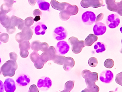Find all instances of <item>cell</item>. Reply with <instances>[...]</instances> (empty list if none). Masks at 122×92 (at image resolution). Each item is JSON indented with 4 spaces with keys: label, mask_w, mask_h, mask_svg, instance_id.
Here are the masks:
<instances>
[{
    "label": "cell",
    "mask_w": 122,
    "mask_h": 92,
    "mask_svg": "<svg viewBox=\"0 0 122 92\" xmlns=\"http://www.w3.org/2000/svg\"><path fill=\"white\" fill-rule=\"evenodd\" d=\"M78 11V8L76 5H71L70 4L65 10L60 12V18L63 21H67L70 18L71 16L77 14Z\"/></svg>",
    "instance_id": "3"
},
{
    "label": "cell",
    "mask_w": 122,
    "mask_h": 92,
    "mask_svg": "<svg viewBox=\"0 0 122 92\" xmlns=\"http://www.w3.org/2000/svg\"><path fill=\"white\" fill-rule=\"evenodd\" d=\"M18 67V65L16 62L10 60L1 67L0 69L4 77H13L15 75Z\"/></svg>",
    "instance_id": "1"
},
{
    "label": "cell",
    "mask_w": 122,
    "mask_h": 92,
    "mask_svg": "<svg viewBox=\"0 0 122 92\" xmlns=\"http://www.w3.org/2000/svg\"><path fill=\"white\" fill-rule=\"evenodd\" d=\"M20 18L15 16H12L10 17L11 24L15 27L17 26L18 24L20 21Z\"/></svg>",
    "instance_id": "32"
},
{
    "label": "cell",
    "mask_w": 122,
    "mask_h": 92,
    "mask_svg": "<svg viewBox=\"0 0 122 92\" xmlns=\"http://www.w3.org/2000/svg\"><path fill=\"white\" fill-rule=\"evenodd\" d=\"M30 58L33 62L35 63L40 59V55L39 54L38 52L34 51L30 54Z\"/></svg>",
    "instance_id": "28"
},
{
    "label": "cell",
    "mask_w": 122,
    "mask_h": 92,
    "mask_svg": "<svg viewBox=\"0 0 122 92\" xmlns=\"http://www.w3.org/2000/svg\"><path fill=\"white\" fill-rule=\"evenodd\" d=\"M88 89L90 90V92H99L100 90V88L99 87L96 85V84L91 86Z\"/></svg>",
    "instance_id": "38"
},
{
    "label": "cell",
    "mask_w": 122,
    "mask_h": 92,
    "mask_svg": "<svg viewBox=\"0 0 122 92\" xmlns=\"http://www.w3.org/2000/svg\"><path fill=\"white\" fill-rule=\"evenodd\" d=\"M28 92H39V90L36 85H32L30 87Z\"/></svg>",
    "instance_id": "40"
},
{
    "label": "cell",
    "mask_w": 122,
    "mask_h": 92,
    "mask_svg": "<svg viewBox=\"0 0 122 92\" xmlns=\"http://www.w3.org/2000/svg\"><path fill=\"white\" fill-rule=\"evenodd\" d=\"M2 71H1V69H0V75H1L2 74Z\"/></svg>",
    "instance_id": "52"
},
{
    "label": "cell",
    "mask_w": 122,
    "mask_h": 92,
    "mask_svg": "<svg viewBox=\"0 0 122 92\" xmlns=\"http://www.w3.org/2000/svg\"><path fill=\"white\" fill-rule=\"evenodd\" d=\"M5 4L10 7H12L14 3V0H4Z\"/></svg>",
    "instance_id": "44"
},
{
    "label": "cell",
    "mask_w": 122,
    "mask_h": 92,
    "mask_svg": "<svg viewBox=\"0 0 122 92\" xmlns=\"http://www.w3.org/2000/svg\"><path fill=\"white\" fill-rule=\"evenodd\" d=\"M6 29H7L8 33V34H13L16 31V29H15V27L13 26L11 24L10 26L6 28Z\"/></svg>",
    "instance_id": "37"
},
{
    "label": "cell",
    "mask_w": 122,
    "mask_h": 92,
    "mask_svg": "<svg viewBox=\"0 0 122 92\" xmlns=\"http://www.w3.org/2000/svg\"><path fill=\"white\" fill-rule=\"evenodd\" d=\"M21 34L23 40L24 41L30 40L32 37L33 33L32 30L30 27H24L22 29Z\"/></svg>",
    "instance_id": "18"
},
{
    "label": "cell",
    "mask_w": 122,
    "mask_h": 92,
    "mask_svg": "<svg viewBox=\"0 0 122 92\" xmlns=\"http://www.w3.org/2000/svg\"><path fill=\"white\" fill-rule=\"evenodd\" d=\"M47 26L42 22H38L36 25L35 28V33L37 35H43L47 29Z\"/></svg>",
    "instance_id": "22"
},
{
    "label": "cell",
    "mask_w": 122,
    "mask_h": 92,
    "mask_svg": "<svg viewBox=\"0 0 122 92\" xmlns=\"http://www.w3.org/2000/svg\"><path fill=\"white\" fill-rule=\"evenodd\" d=\"M10 60L16 62L18 56L16 53L14 52H10Z\"/></svg>",
    "instance_id": "39"
},
{
    "label": "cell",
    "mask_w": 122,
    "mask_h": 92,
    "mask_svg": "<svg viewBox=\"0 0 122 92\" xmlns=\"http://www.w3.org/2000/svg\"><path fill=\"white\" fill-rule=\"evenodd\" d=\"M30 43L29 41L25 40L19 43L20 54L23 58H25L28 57L29 55L28 50L30 48Z\"/></svg>",
    "instance_id": "12"
},
{
    "label": "cell",
    "mask_w": 122,
    "mask_h": 92,
    "mask_svg": "<svg viewBox=\"0 0 122 92\" xmlns=\"http://www.w3.org/2000/svg\"><path fill=\"white\" fill-rule=\"evenodd\" d=\"M98 62L97 58L95 57L91 58H90L88 61L89 65L92 67H96L97 65Z\"/></svg>",
    "instance_id": "31"
},
{
    "label": "cell",
    "mask_w": 122,
    "mask_h": 92,
    "mask_svg": "<svg viewBox=\"0 0 122 92\" xmlns=\"http://www.w3.org/2000/svg\"><path fill=\"white\" fill-rule=\"evenodd\" d=\"M37 0H28L29 4L32 6H34L35 5Z\"/></svg>",
    "instance_id": "48"
},
{
    "label": "cell",
    "mask_w": 122,
    "mask_h": 92,
    "mask_svg": "<svg viewBox=\"0 0 122 92\" xmlns=\"http://www.w3.org/2000/svg\"><path fill=\"white\" fill-rule=\"evenodd\" d=\"M25 26L24 21L22 19H20V21L17 25L18 28L20 30H22L23 28Z\"/></svg>",
    "instance_id": "42"
},
{
    "label": "cell",
    "mask_w": 122,
    "mask_h": 92,
    "mask_svg": "<svg viewBox=\"0 0 122 92\" xmlns=\"http://www.w3.org/2000/svg\"><path fill=\"white\" fill-rule=\"evenodd\" d=\"M116 82L118 84L122 85V72L118 73L116 75Z\"/></svg>",
    "instance_id": "36"
},
{
    "label": "cell",
    "mask_w": 122,
    "mask_h": 92,
    "mask_svg": "<svg viewBox=\"0 0 122 92\" xmlns=\"http://www.w3.org/2000/svg\"><path fill=\"white\" fill-rule=\"evenodd\" d=\"M37 2L39 8L42 11H49L50 4L43 0H37Z\"/></svg>",
    "instance_id": "25"
},
{
    "label": "cell",
    "mask_w": 122,
    "mask_h": 92,
    "mask_svg": "<svg viewBox=\"0 0 122 92\" xmlns=\"http://www.w3.org/2000/svg\"><path fill=\"white\" fill-rule=\"evenodd\" d=\"M51 4L52 8L56 10L63 11L70 4L68 3H60L56 0H51Z\"/></svg>",
    "instance_id": "19"
},
{
    "label": "cell",
    "mask_w": 122,
    "mask_h": 92,
    "mask_svg": "<svg viewBox=\"0 0 122 92\" xmlns=\"http://www.w3.org/2000/svg\"><path fill=\"white\" fill-rule=\"evenodd\" d=\"M2 25L5 28H7L11 25V22H10V17L8 16L7 18L2 22L1 23Z\"/></svg>",
    "instance_id": "35"
},
{
    "label": "cell",
    "mask_w": 122,
    "mask_h": 92,
    "mask_svg": "<svg viewBox=\"0 0 122 92\" xmlns=\"http://www.w3.org/2000/svg\"><path fill=\"white\" fill-rule=\"evenodd\" d=\"M34 19L31 17H27L24 21L25 25L27 27H30L34 23Z\"/></svg>",
    "instance_id": "29"
},
{
    "label": "cell",
    "mask_w": 122,
    "mask_h": 92,
    "mask_svg": "<svg viewBox=\"0 0 122 92\" xmlns=\"http://www.w3.org/2000/svg\"><path fill=\"white\" fill-rule=\"evenodd\" d=\"M0 92H4V85L2 80H0Z\"/></svg>",
    "instance_id": "47"
},
{
    "label": "cell",
    "mask_w": 122,
    "mask_h": 92,
    "mask_svg": "<svg viewBox=\"0 0 122 92\" xmlns=\"http://www.w3.org/2000/svg\"><path fill=\"white\" fill-rule=\"evenodd\" d=\"M94 49L97 53H101L104 52L106 49L105 45L102 42H96L94 46Z\"/></svg>",
    "instance_id": "24"
},
{
    "label": "cell",
    "mask_w": 122,
    "mask_h": 92,
    "mask_svg": "<svg viewBox=\"0 0 122 92\" xmlns=\"http://www.w3.org/2000/svg\"><path fill=\"white\" fill-rule=\"evenodd\" d=\"M104 66L106 68H111L113 67L114 62L112 59H108L105 61L104 63Z\"/></svg>",
    "instance_id": "30"
},
{
    "label": "cell",
    "mask_w": 122,
    "mask_h": 92,
    "mask_svg": "<svg viewBox=\"0 0 122 92\" xmlns=\"http://www.w3.org/2000/svg\"><path fill=\"white\" fill-rule=\"evenodd\" d=\"M16 82L20 86H26L30 82V79L27 75L23 74L18 76Z\"/></svg>",
    "instance_id": "20"
},
{
    "label": "cell",
    "mask_w": 122,
    "mask_h": 92,
    "mask_svg": "<svg viewBox=\"0 0 122 92\" xmlns=\"http://www.w3.org/2000/svg\"><path fill=\"white\" fill-rule=\"evenodd\" d=\"M72 45V50L75 54H78L82 51L83 48L85 46L84 41H80L75 37H71L68 39Z\"/></svg>",
    "instance_id": "4"
},
{
    "label": "cell",
    "mask_w": 122,
    "mask_h": 92,
    "mask_svg": "<svg viewBox=\"0 0 122 92\" xmlns=\"http://www.w3.org/2000/svg\"><path fill=\"white\" fill-rule=\"evenodd\" d=\"M120 23L119 17L116 14H110L107 17L106 24L110 29H115L118 26Z\"/></svg>",
    "instance_id": "11"
},
{
    "label": "cell",
    "mask_w": 122,
    "mask_h": 92,
    "mask_svg": "<svg viewBox=\"0 0 122 92\" xmlns=\"http://www.w3.org/2000/svg\"><path fill=\"white\" fill-rule=\"evenodd\" d=\"M56 54V51L55 47L51 46L45 52L42 53L40 55V58L46 64L48 61H53Z\"/></svg>",
    "instance_id": "6"
},
{
    "label": "cell",
    "mask_w": 122,
    "mask_h": 92,
    "mask_svg": "<svg viewBox=\"0 0 122 92\" xmlns=\"http://www.w3.org/2000/svg\"><path fill=\"white\" fill-rule=\"evenodd\" d=\"M81 92H90V90L89 89H88L87 88H86V89H84Z\"/></svg>",
    "instance_id": "50"
},
{
    "label": "cell",
    "mask_w": 122,
    "mask_h": 92,
    "mask_svg": "<svg viewBox=\"0 0 122 92\" xmlns=\"http://www.w3.org/2000/svg\"><path fill=\"white\" fill-rule=\"evenodd\" d=\"M116 0H106L107 8L112 12H117L120 16H122V1L116 2Z\"/></svg>",
    "instance_id": "5"
},
{
    "label": "cell",
    "mask_w": 122,
    "mask_h": 92,
    "mask_svg": "<svg viewBox=\"0 0 122 92\" xmlns=\"http://www.w3.org/2000/svg\"><path fill=\"white\" fill-rule=\"evenodd\" d=\"M75 81L69 80L66 82L65 84L64 90L68 92H70L74 87Z\"/></svg>",
    "instance_id": "27"
},
{
    "label": "cell",
    "mask_w": 122,
    "mask_h": 92,
    "mask_svg": "<svg viewBox=\"0 0 122 92\" xmlns=\"http://www.w3.org/2000/svg\"><path fill=\"white\" fill-rule=\"evenodd\" d=\"M9 35L7 33H3L0 34V41L3 43H7L9 40Z\"/></svg>",
    "instance_id": "33"
},
{
    "label": "cell",
    "mask_w": 122,
    "mask_h": 92,
    "mask_svg": "<svg viewBox=\"0 0 122 92\" xmlns=\"http://www.w3.org/2000/svg\"><path fill=\"white\" fill-rule=\"evenodd\" d=\"M1 59L0 57V64H1Z\"/></svg>",
    "instance_id": "53"
},
{
    "label": "cell",
    "mask_w": 122,
    "mask_h": 92,
    "mask_svg": "<svg viewBox=\"0 0 122 92\" xmlns=\"http://www.w3.org/2000/svg\"><path fill=\"white\" fill-rule=\"evenodd\" d=\"M106 31V26L102 22H97L93 27V32L96 36L103 35L105 33Z\"/></svg>",
    "instance_id": "16"
},
{
    "label": "cell",
    "mask_w": 122,
    "mask_h": 92,
    "mask_svg": "<svg viewBox=\"0 0 122 92\" xmlns=\"http://www.w3.org/2000/svg\"><path fill=\"white\" fill-rule=\"evenodd\" d=\"M82 19L85 24L91 25L95 22L96 17L92 12L86 11L82 15Z\"/></svg>",
    "instance_id": "9"
},
{
    "label": "cell",
    "mask_w": 122,
    "mask_h": 92,
    "mask_svg": "<svg viewBox=\"0 0 122 92\" xmlns=\"http://www.w3.org/2000/svg\"><path fill=\"white\" fill-rule=\"evenodd\" d=\"M0 9L1 12L7 14L10 12L12 10V8L7 6L5 4H3L1 6Z\"/></svg>",
    "instance_id": "34"
},
{
    "label": "cell",
    "mask_w": 122,
    "mask_h": 92,
    "mask_svg": "<svg viewBox=\"0 0 122 92\" xmlns=\"http://www.w3.org/2000/svg\"><path fill=\"white\" fill-rule=\"evenodd\" d=\"M97 39V36L93 34H90L84 41L85 45L87 46H92V45L96 41Z\"/></svg>",
    "instance_id": "23"
},
{
    "label": "cell",
    "mask_w": 122,
    "mask_h": 92,
    "mask_svg": "<svg viewBox=\"0 0 122 92\" xmlns=\"http://www.w3.org/2000/svg\"><path fill=\"white\" fill-rule=\"evenodd\" d=\"M66 57L60 55H56L53 61L56 64L60 65H63Z\"/></svg>",
    "instance_id": "26"
},
{
    "label": "cell",
    "mask_w": 122,
    "mask_h": 92,
    "mask_svg": "<svg viewBox=\"0 0 122 92\" xmlns=\"http://www.w3.org/2000/svg\"><path fill=\"white\" fill-rule=\"evenodd\" d=\"M15 39L17 41L19 42V43L23 41L21 36V32L18 33L16 34L15 36Z\"/></svg>",
    "instance_id": "43"
},
{
    "label": "cell",
    "mask_w": 122,
    "mask_h": 92,
    "mask_svg": "<svg viewBox=\"0 0 122 92\" xmlns=\"http://www.w3.org/2000/svg\"><path fill=\"white\" fill-rule=\"evenodd\" d=\"M33 14L35 16H41L42 15V13L39 9H35L33 11Z\"/></svg>",
    "instance_id": "46"
},
{
    "label": "cell",
    "mask_w": 122,
    "mask_h": 92,
    "mask_svg": "<svg viewBox=\"0 0 122 92\" xmlns=\"http://www.w3.org/2000/svg\"><path fill=\"white\" fill-rule=\"evenodd\" d=\"M82 75L85 79L87 88L95 85L96 82L98 80V73L96 72H92L88 70H83L82 72Z\"/></svg>",
    "instance_id": "2"
},
{
    "label": "cell",
    "mask_w": 122,
    "mask_h": 92,
    "mask_svg": "<svg viewBox=\"0 0 122 92\" xmlns=\"http://www.w3.org/2000/svg\"><path fill=\"white\" fill-rule=\"evenodd\" d=\"M30 47L32 50L34 51L38 52L41 50L44 52L48 49L49 45L46 42H41L39 40H36L31 43Z\"/></svg>",
    "instance_id": "8"
},
{
    "label": "cell",
    "mask_w": 122,
    "mask_h": 92,
    "mask_svg": "<svg viewBox=\"0 0 122 92\" xmlns=\"http://www.w3.org/2000/svg\"><path fill=\"white\" fill-rule=\"evenodd\" d=\"M4 85L6 92H14L16 90L15 83L12 78H8L6 79Z\"/></svg>",
    "instance_id": "17"
},
{
    "label": "cell",
    "mask_w": 122,
    "mask_h": 92,
    "mask_svg": "<svg viewBox=\"0 0 122 92\" xmlns=\"http://www.w3.org/2000/svg\"><path fill=\"white\" fill-rule=\"evenodd\" d=\"M81 5L84 8L89 7L96 8L103 6V2L102 0H82Z\"/></svg>",
    "instance_id": "7"
},
{
    "label": "cell",
    "mask_w": 122,
    "mask_h": 92,
    "mask_svg": "<svg viewBox=\"0 0 122 92\" xmlns=\"http://www.w3.org/2000/svg\"><path fill=\"white\" fill-rule=\"evenodd\" d=\"M52 85V80L47 77L41 78L38 81V87L41 90H47L49 89Z\"/></svg>",
    "instance_id": "10"
},
{
    "label": "cell",
    "mask_w": 122,
    "mask_h": 92,
    "mask_svg": "<svg viewBox=\"0 0 122 92\" xmlns=\"http://www.w3.org/2000/svg\"><path fill=\"white\" fill-rule=\"evenodd\" d=\"M103 18V13H101L98 15L96 19V23H97L100 21H101Z\"/></svg>",
    "instance_id": "45"
},
{
    "label": "cell",
    "mask_w": 122,
    "mask_h": 92,
    "mask_svg": "<svg viewBox=\"0 0 122 92\" xmlns=\"http://www.w3.org/2000/svg\"><path fill=\"white\" fill-rule=\"evenodd\" d=\"M67 34L66 29L62 26L56 28L53 32V36L58 41L65 39L67 37Z\"/></svg>",
    "instance_id": "13"
},
{
    "label": "cell",
    "mask_w": 122,
    "mask_h": 92,
    "mask_svg": "<svg viewBox=\"0 0 122 92\" xmlns=\"http://www.w3.org/2000/svg\"><path fill=\"white\" fill-rule=\"evenodd\" d=\"M34 21L36 22H37L38 21H39V20L41 19V17L40 16H35V18L34 19Z\"/></svg>",
    "instance_id": "49"
},
{
    "label": "cell",
    "mask_w": 122,
    "mask_h": 92,
    "mask_svg": "<svg viewBox=\"0 0 122 92\" xmlns=\"http://www.w3.org/2000/svg\"><path fill=\"white\" fill-rule=\"evenodd\" d=\"M75 64V60L73 58L70 57H66L63 65V69L65 71H69L74 67Z\"/></svg>",
    "instance_id": "21"
},
{
    "label": "cell",
    "mask_w": 122,
    "mask_h": 92,
    "mask_svg": "<svg viewBox=\"0 0 122 92\" xmlns=\"http://www.w3.org/2000/svg\"><path fill=\"white\" fill-rule=\"evenodd\" d=\"M70 48L69 45L66 41H62L58 42L56 50L58 54L61 55L67 53Z\"/></svg>",
    "instance_id": "14"
},
{
    "label": "cell",
    "mask_w": 122,
    "mask_h": 92,
    "mask_svg": "<svg viewBox=\"0 0 122 92\" xmlns=\"http://www.w3.org/2000/svg\"><path fill=\"white\" fill-rule=\"evenodd\" d=\"M8 16L6 15L5 13H3L2 12H0V23H1L4 21Z\"/></svg>",
    "instance_id": "41"
},
{
    "label": "cell",
    "mask_w": 122,
    "mask_h": 92,
    "mask_svg": "<svg viewBox=\"0 0 122 92\" xmlns=\"http://www.w3.org/2000/svg\"><path fill=\"white\" fill-rule=\"evenodd\" d=\"M60 92H67V91H66L64 90H63L62 91H61Z\"/></svg>",
    "instance_id": "51"
},
{
    "label": "cell",
    "mask_w": 122,
    "mask_h": 92,
    "mask_svg": "<svg viewBox=\"0 0 122 92\" xmlns=\"http://www.w3.org/2000/svg\"><path fill=\"white\" fill-rule=\"evenodd\" d=\"M114 92V91H110V92Z\"/></svg>",
    "instance_id": "54"
},
{
    "label": "cell",
    "mask_w": 122,
    "mask_h": 92,
    "mask_svg": "<svg viewBox=\"0 0 122 92\" xmlns=\"http://www.w3.org/2000/svg\"><path fill=\"white\" fill-rule=\"evenodd\" d=\"M113 78V73L110 70H105L101 73L100 76V79L102 82L108 83L111 82Z\"/></svg>",
    "instance_id": "15"
}]
</instances>
